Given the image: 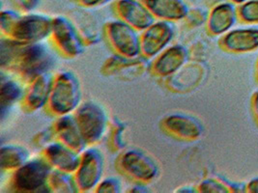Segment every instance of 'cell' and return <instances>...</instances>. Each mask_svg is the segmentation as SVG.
Segmentation results:
<instances>
[{"label": "cell", "instance_id": "obj_12", "mask_svg": "<svg viewBox=\"0 0 258 193\" xmlns=\"http://www.w3.org/2000/svg\"><path fill=\"white\" fill-rule=\"evenodd\" d=\"M223 49L233 53H246L258 49V27L235 28L223 35L221 40Z\"/></svg>", "mask_w": 258, "mask_h": 193}, {"label": "cell", "instance_id": "obj_18", "mask_svg": "<svg viewBox=\"0 0 258 193\" xmlns=\"http://www.w3.org/2000/svg\"><path fill=\"white\" fill-rule=\"evenodd\" d=\"M56 133L62 143L77 152H82L87 144L75 117L63 115L56 123Z\"/></svg>", "mask_w": 258, "mask_h": 193}, {"label": "cell", "instance_id": "obj_26", "mask_svg": "<svg viewBox=\"0 0 258 193\" xmlns=\"http://www.w3.org/2000/svg\"><path fill=\"white\" fill-rule=\"evenodd\" d=\"M121 189L120 181L114 178H109L100 182L97 187L98 192H119Z\"/></svg>", "mask_w": 258, "mask_h": 193}, {"label": "cell", "instance_id": "obj_27", "mask_svg": "<svg viewBox=\"0 0 258 193\" xmlns=\"http://www.w3.org/2000/svg\"><path fill=\"white\" fill-rule=\"evenodd\" d=\"M12 2L19 10L29 12L37 7L40 0H12Z\"/></svg>", "mask_w": 258, "mask_h": 193}, {"label": "cell", "instance_id": "obj_14", "mask_svg": "<svg viewBox=\"0 0 258 193\" xmlns=\"http://www.w3.org/2000/svg\"><path fill=\"white\" fill-rule=\"evenodd\" d=\"M46 157L47 161L55 168L68 173L77 171L82 161L79 152L62 142L48 145L46 149Z\"/></svg>", "mask_w": 258, "mask_h": 193}, {"label": "cell", "instance_id": "obj_6", "mask_svg": "<svg viewBox=\"0 0 258 193\" xmlns=\"http://www.w3.org/2000/svg\"><path fill=\"white\" fill-rule=\"evenodd\" d=\"M107 36L113 48L122 57L135 58L141 52V37L137 29L122 20L108 24Z\"/></svg>", "mask_w": 258, "mask_h": 193}, {"label": "cell", "instance_id": "obj_30", "mask_svg": "<svg viewBox=\"0 0 258 193\" xmlns=\"http://www.w3.org/2000/svg\"><path fill=\"white\" fill-rule=\"evenodd\" d=\"M251 107H252V111H253L255 120L258 123V90L253 94L251 99Z\"/></svg>", "mask_w": 258, "mask_h": 193}, {"label": "cell", "instance_id": "obj_7", "mask_svg": "<svg viewBox=\"0 0 258 193\" xmlns=\"http://www.w3.org/2000/svg\"><path fill=\"white\" fill-rule=\"evenodd\" d=\"M174 37L173 25L168 21L155 22L141 36V52L146 57L162 53Z\"/></svg>", "mask_w": 258, "mask_h": 193}, {"label": "cell", "instance_id": "obj_3", "mask_svg": "<svg viewBox=\"0 0 258 193\" xmlns=\"http://www.w3.org/2000/svg\"><path fill=\"white\" fill-rule=\"evenodd\" d=\"M79 128L87 143L92 144L102 139L106 133L107 117L105 110L94 103L80 106L75 116Z\"/></svg>", "mask_w": 258, "mask_h": 193}, {"label": "cell", "instance_id": "obj_22", "mask_svg": "<svg viewBox=\"0 0 258 193\" xmlns=\"http://www.w3.org/2000/svg\"><path fill=\"white\" fill-rule=\"evenodd\" d=\"M49 182L54 191L58 192H76L79 188L77 181H74L70 173L61 170L51 172L49 176Z\"/></svg>", "mask_w": 258, "mask_h": 193}, {"label": "cell", "instance_id": "obj_19", "mask_svg": "<svg viewBox=\"0 0 258 193\" xmlns=\"http://www.w3.org/2000/svg\"><path fill=\"white\" fill-rule=\"evenodd\" d=\"M53 85L52 76L49 73H43L37 76L26 96V104L31 109L43 108L49 101Z\"/></svg>", "mask_w": 258, "mask_h": 193}, {"label": "cell", "instance_id": "obj_25", "mask_svg": "<svg viewBox=\"0 0 258 193\" xmlns=\"http://www.w3.org/2000/svg\"><path fill=\"white\" fill-rule=\"evenodd\" d=\"M201 192H229L228 187L222 181L216 180H206L202 181L200 186Z\"/></svg>", "mask_w": 258, "mask_h": 193}, {"label": "cell", "instance_id": "obj_1", "mask_svg": "<svg viewBox=\"0 0 258 193\" xmlns=\"http://www.w3.org/2000/svg\"><path fill=\"white\" fill-rule=\"evenodd\" d=\"M82 91L79 79L72 72L59 73L53 80L49 107L58 115H67L81 106Z\"/></svg>", "mask_w": 258, "mask_h": 193}, {"label": "cell", "instance_id": "obj_20", "mask_svg": "<svg viewBox=\"0 0 258 193\" xmlns=\"http://www.w3.org/2000/svg\"><path fill=\"white\" fill-rule=\"evenodd\" d=\"M28 158L26 149L16 145H7L1 148L0 163L3 169H18L24 165Z\"/></svg>", "mask_w": 258, "mask_h": 193}, {"label": "cell", "instance_id": "obj_11", "mask_svg": "<svg viewBox=\"0 0 258 193\" xmlns=\"http://www.w3.org/2000/svg\"><path fill=\"white\" fill-rule=\"evenodd\" d=\"M52 35L61 51L68 56H77L83 51V44L77 29L66 18L52 20Z\"/></svg>", "mask_w": 258, "mask_h": 193}, {"label": "cell", "instance_id": "obj_16", "mask_svg": "<svg viewBox=\"0 0 258 193\" xmlns=\"http://www.w3.org/2000/svg\"><path fill=\"white\" fill-rule=\"evenodd\" d=\"M165 129L169 133L180 138L194 140L201 136L203 127L196 118L185 114L169 115L164 123Z\"/></svg>", "mask_w": 258, "mask_h": 193}, {"label": "cell", "instance_id": "obj_10", "mask_svg": "<svg viewBox=\"0 0 258 193\" xmlns=\"http://www.w3.org/2000/svg\"><path fill=\"white\" fill-rule=\"evenodd\" d=\"M121 166L126 173L141 181H152L158 175L159 168L152 158L141 151H129L121 158Z\"/></svg>", "mask_w": 258, "mask_h": 193}, {"label": "cell", "instance_id": "obj_31", "mask_svg": "<svg viewBox=\"0 0 258 193\" xmlns=\"http://www.w3.org/2000/svg\"><path fill=\"white\" fill-rule=\"evenodd\" d=\"M247 0H230V2L234 3L235 5H241L243 3H245Z\"/></svg>", "mask_w": 258, "mask_h": 193}, {"label": "cell", "instance_id": "obj_15", "mask_svg": "<svg viewBox=\"0 0 258 193\" xmlns=\"http://www.w3.org/2000/svg\"><path fill=\"white\" fill-rule=\"evenodd\" d=\"M150 12L163 21H180L188 14L187 3L184 0H141Z\"/></svg>", "mask_w": 258, "mask_h": 193}, {"label": "cell", "instance_id": "obj_17", "mask_svg": "<svg viewBox=\"0 0 258 193\" xmlns=\"http://www.w3.org/2000/svg\"><path fill=\"white\" fill-rule=\"evenodd\" d=\"M188 60V51L182 46L164 49L154 63V71L162 76L170 75L180 70Z\"/></svg>", "mask_w": 258, "mask_h": 193}, {"label": "cell", "instance_id": "obj_5", "mask_svg": "<svg viewBox=\"0 0 258 193\" xmlns=\"http://www.w3.org/2000/svg\"><path fill=\"white\" fill-rule=\"evenodd\" d=\"M19 59L21 72L30 78L46 73L52 67L53 57L43 44H24L16 60Z\"/></svg>", "mask_w": 258, "mask_h": 193}, {"label": "cell", "instance_id": "obj_4", "mask_svg": "<svg viewBox=\"0 0 258 193\" xmlns=\"http://www.w3.org/2000/svg\"><path fill=\"white\" fill-rule=\"evenodd\" d=\"M52 33V20L42 15H26L20 16L16 24L9 32L8 36L24 43H39Z\"/></svg>", "mask_w": 258, "mask_h": 193}, {"label": "cell", "instance_id": "obj_13", "mask_svg": "<svg viewBox=\"0 0 258 193\" xmlns=\"http://www.w3.org/2000/svg\"><path fill=\"white\" fill-rule=\"evenodd\" d=\"M238 19V8L234 3H220L209 15L208 30L213 35H224L231 30Z\"/></svg>", "mask_w": 258, "mask_h": 193}, {"label": "cell", "instance_id": "obj_32", "mask_svg": "<svg viewBox=\"0 0 258 193\" xmlns=\"http://www.w3.org/2000/svg\"><path fill=\"white\" fill-rule=\"evenodd\" d=\"M256 78H257V80H258V60H257V65H256Z\"/></svg>", "mask_w": 258, "mask_h": 193}, {"label": "cell", "instance_id": "obj_28", "mask_svg": "<svg viewBox=\"0 0 258 193\" xmlns=\"http://www.w3.org/2000/svg\"><path fill=\"white\" fill-rule=\"evenodd\" d=\"M79 3L84 7H95L101 5L108 0H78Z\"/></svg>", "mask_w": 258, "mask_h": 193}, {"label": "cell", "instance_id": "obj_8", "mask_svg": "<svg viewBox=\"0 0 258 193\" xmlns=\"http://www.w3.org/2000/svg\"><path fill=\"white\" fill-rule=\"evenodd\" d=\"M104 171V158L96 150L86 151L82 157L81 164L77 170V183L83 191L90 190L98 186Z\"/></svg>", "mask_w": 258, "mask_h": 193}, {"label": "cell", "instance_id": "obj_29", "mask_svg": "<svg viewBox=\"0 0 258 193\" xmlns=\"http://www.w3.org/2000/svg\"><path fill=\"white\" fill-rule=\"evenodd\" d=\"M247 192L258 193V177L252 179L246 186Z\"/></svg>", "mask_w": 258, "mask_h": 193}, {"label": "cell", "instance_id": "obj_9", "mask_svg": "<svg viewBox=\"0 0 258 193\" xmlns=\"http://www.w3.org/2000/svg\"><path fill=\"white\" fill-rule=\"evenodd\" d=\"M115 10L122 21L137 30H145L156 22V17L141 0H118Z\"/></svg>", "mask_w": 258, "mask_h": 193}, {"label": "cell", "instance_id": "obj_23", "mask_svg": "<svg viewBox=\"0 0 258 193\" xmlns=\"http://www.w3.org/2000/svg\"><path fill=\"white\" fill-rule=\"evenodd\" d=\"M239 19L247 24H258V0H247L238 7Z\"/></svg>", "mask_w": 258, "mask_h": 193}, {"label": "cell", "instance_id": "obj_2", "mask_svg": "<svg viewBox=\"0 0 258 193\" xmlns=\"http://www.w3.org/2000/svg\"><path fill=\"white\" fill-rule=\"evenodd\" d=\"M50 174V163L47 160L35 158L17 169L14 175V184L21 191H41L40 189H46V182Z\"/></svg>", "mask_w": 258, "mask_h": 193}, {"label": "cell", "instance_id": "obj_21", "mask_svg": "<svg viewBox=\"0 0 258 193\" xmlns=\"http://www.w3.org/2000/svg\"><path fill=\"white\" fill-rule=\"evenodd\" d=\"M23 96V90L22 87L17 82L13 80L4 81L3 78L1 80V116L4 117L5 110L8 109L10 106H12L13 103L17 102L19 99Z\"/></svg>", "mask_w": 258, "mask_h": 193}, {"label": "cell", "instance_id": "obj_24", "mask_svg": "<svg viewBox=\"0 0 258 193\" xmlns=\"http://www.w3.org/2000/svg\"><path fill=\"white\" fill-rule=\"evenodd\" d=\"M20 16L21 15L19 13L15 11H2L0 18V25L2 31L8 35Z\"/></svg>", "mask_w": 258, "mask_h": 193}]
</instances>
